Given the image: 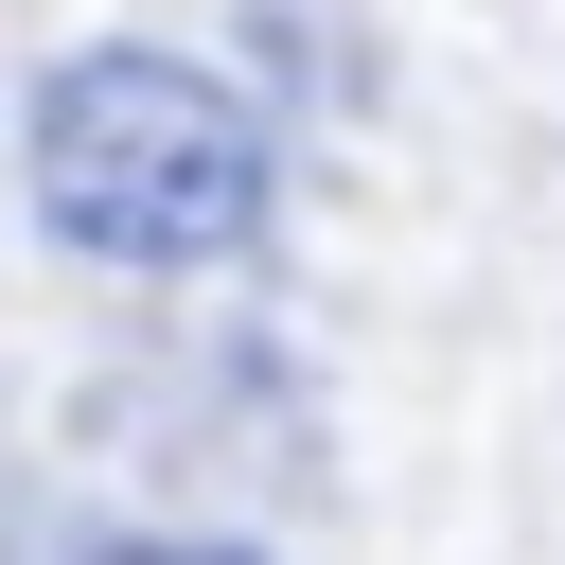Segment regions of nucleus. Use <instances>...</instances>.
Returning <instances> with one entry per match:
<instances>
[{"label": "nucleus", "mask_w": 565, "mask_h": 565, "mask_svg": "<svg viewBox=\"0 0 565 565\" xmlns=\"http://www.w3.org/2000/svg\"><path fill=\"white\" fill-rule=\"evenodd\" d=\"M35 212L88 265H230L265 230V124L194 53H71L35 88Z\"/></svg>", "instance_id": "f257e3e1"}, {"label": "nucleus", "mask_w": 565, "mask_h": 565, "mask_svg": "<svg viewBox=\"0 0 565 565\" xmlns=\"http://www.w3.org/2000/svg\"><path fill=\"white\" fill-rule=\"evenodd\" d=\"M106 565H265V547H212V530H141V547H106Z\"/></svg>", "instance_id": "f03ea898"}]
</instances>
